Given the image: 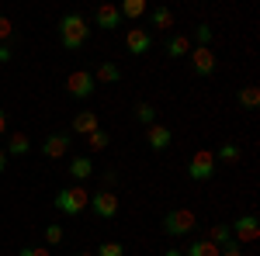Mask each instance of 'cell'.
<instances>
[{
    "instance_id": "6da1fadb",
    "label": "cell",
    "mask_w": 260,
    "mask_h": 256,
    "mask_svg": "<svg viewBox=\"0 0 260 256\" xmlns=\"http://www.w3.org/2000/svg\"><path fill=\"white\" fill-rule=\"evenodd\" d=\"M87 35H90V24H87V18H83L80 11H70V14H62V18H59V42H62L66 52L83 49Z\"/></svg>"
},
{
    "instance_id": "7a4b0ae2",
    "label": "cell",
    "mask_w": 260,
    "mask_h": 256,
    "mask_svg": "<svg viewBox=\"0 0 260 256\" xmlns=\"http://www.w3.org/2000/svg\"><path fill=\"white\" fill-rule=\"evenodd\" d=\"M52 204H56V211L77 218V215H83V211L90 208V191H83L80 184H77V187H62V191H56Z\"/></svg>"
},
{
    "instance_id": "3957f363",
    "label": "cell",
    "mask_w": 260,
    "mask_h": 256,
    "mask_svg": "<svg viewBox=\"0 0 260 256\" xmlns=\"http://www.w3.org/2000/svg\"><path fill=\"white\" fill-rule=\"evenodd\" d=\"M163 232L174 236V239L194 232V211H187V208H174V211H167V215H163Z\"/></svg>"
},
{
    "instance_id": "277c9868",
    "label": "cell",
    "mask_w": 260,
    "mask_h": 256,
    "mask_svg": "<svg viewBox=\"0 0 260 256\" xmlns=\"http://www.w3.org/2000/svg\"><path fill=\"white\" fill-rule=\"evenodd\" d=\"M187 177L198 180V184L215 177V153H212V149H198V153L191 156V163H187Z\"/></svg>"
},
{
    "instance_id": "5b68a950",
    "label": "cell",
    "mask_w": 260,
    "mask_h": 256,
    "mask_svg": "<svg viewBox=\"0 0 260 256\" xmlns=\"http://www.w3.org/2000/svg\"><path fill=\"white\" fill-rule=\"evenodd\" d=\"M94 90H98V83H94V77H90L87 69H73V73L66 77V94L73 100H87Z\"/></svg>"
},
{
    "instance_id": "8992f818",
    "label": "cell",
    "mask_w": 260,
    "mask_h": 256,
    "mask_svg": "<svg viewBox=\"0 0 260 256\" xmlns=\"http://www.w3.org/2000/svg\"><path fill=\"white\" fill-rule=\"evenodd\" d=\"M233 242H257L260 239V222H257V215H243V218H236L233 225Z\"/></svg>"
},
{
    "instance_id": "52a82bcc",
    "label": "cell",
    "mask_w": 260,
    "mask_h": 256,
    "mask_svg": "<svg viewBox=\"0 0 260 256\" xmlns=\"http://www.w3.org/2000/svg\"><path fill=\"white\" fill-rule=\"evenodd\" d=\"M70 145H73V135H70V132H52V135H45V142H42V156L45 159H62L70 153Z\"/></svg>"
},
{
    "instance_id": "ba28073f",
    "label": "cell",
    "mask_w": 260,
    "mask_h": 256,
    "mask_svg": "<svg viewBox=\"0 0 260 256\" xmlns=\"http://www.w3.org/2000/svg\"><path fill=\"white\" fill-rule=\"evenodd\" d=\"M90 208H94L98 218H115L118 215V194L115 191H98V194H90Z\"/></svg>"
},
{
    "instance_id": "9c48e42d",
    "label": "cell",
    "mask_w": 260,
    "mask_h": 256,
    "mask_svg": "<svg viewBox=\"0 0 260 256\" xmlns=\"http://www.w3.org/2000/svg\"><path fill=\"white\" fill-rule=\"evenodd\" d=\"M125 49H128V56H146V52L153 49V35H149L146 28H128Z\"/></svg>"
},
{
    "instance_id": "30bf717a",
    "label": "cell",
    "mask_w": 260,
    "mask_h": 256,
    "mask_svg": "<svg viewBox=\"0 0 260 256\" xmlns=\"http://www.w3.org/2000/svg\"><path fill=\"white\" fill-rule=\"evenodd\" d=\"M191 66H194L198 77H212L219 69V59H215L212 49H191Z\"/></svg>"
},
{
    "instance_id": "8fae6325",
    "label": "cell",
    "mask_w": 260,
    "mask_h": 256,
    "mask_svg": "<svg viewBox=\"0 0 260 256\" xmlns=\"http://www.w3.org/2000/svg\"><path fill=\"white\" fill-rule=\"evenodd\" d=\"M170 142H174V132H170L167 125H149V128H146V145H149L153 153L170 149Z\"/></svg>"
},
{
    "instance_id": "7c38bea8",
    "label": "cell",
    "mask_w": 260,
    "mask_h": 256,
    "mask_svg": "<svg viewBox=\"0 0 260 256\" xmlns=\"http://www.w3.org/2000/svg\"><path fill=\"white\" fill-rule=\"evenodd\" d=\"M94 24L98 28H104V31H115V28H121V14L115 4H101L98 11H94Z\"/></svg>"
},
{
    "instance_id": "4fadbf2b",
    "label": "cell",
    "mask_w": 260,
    "mask_h": 256,
    "mask_svg": "<svg viewBox=\"0 0 260 256\" xmlns=\"http://www.w3.org/2000/svg\"><path fill=\"white\" fill-rule=\"evenodd\" d=\"M66 173H70V180H90L94 177V163H90V156H73V163L66 166Z\"/></svg>"
},
{
    "instance_id": "5bb4252c",
    "label": "cell",
    "mask_w": 260,
    "mask_h": 256,
    "mask_svg": "<svg viewBox=\"0 0 260 256\" xmlns=\"http://www.w3.org/2000/svg\"><path fill=\"white\" fill-rule=\"evenodd\" d=\"M191 49H194V45H191L187 35H170V39H167V56H170V59H184V56H191Z\"/></svg>"
},
{
    "instance_id": "9a60e30c",
    "label": "cell",
    "mask_w": 260,
    "mask_h": 256,
    "mask_svg": "<svg viewBox=\"0 0 260 256\" xmlns=\"http://www.w3.org/2000/svg\"><path fill=\"white\" fill-rule=\"evenodd\" d=\"M98 115L94 111H80L77 118H73V135H90V132H98Z\"/></svg>"
},
{
    "instance_id": "2e32d148",
    "label": "cell",
    "mask_w": 260,
    "mask_h": 256,
    "mask_svg": "<svg viewBox=\"0 0 260 256\" xmlns=\"http://www.w3.org/2000/svg\"><path fill=\"white\" fill-rule=\"evenodd\" d=\"M149 24H153L156 31H170V28H174V11H170V7H156V11H149Z\"/></svg>"
},
{
    "instance_id": "e0dca14e",
    "label": "cell",
    "mask_w": 260,
    "mask_h": 256,
    "mask_svg": "<svg viewBox=\"0 0 260 256\" xmlns=\"http://www.w3.org/2000/svg\"><path fill=\"white\" fill-rule=\"evenodd\" d=\"M90 77H94V83H118V80H121V69L115 66V62H101Z\"/></svg>"
},
{
    "instance_id": "ac0fdd59",
    "label": "cell",
    "mask_w": 260,
    "mask_h": 256,
    "mask_svg": "<svg viewBox=\"0 0 260 256\" xmlns=\"http://www.w3.org/2000/svg\"><path fill=\"white\" fill-rule=\"evenodd\" d=\"M205 239H208L212 246H219V249H225V246L233 242V229H229V225H212Z\"/></svg>"
},
{
    "instance_id": "d6986e66",
    "label": "cell",
    "mask_w": 260,
    "mask_h": 256,
    "mask_svg": "<svg viewBox=\"0 0 260 256\" xmlns=\"http://www.w3.org/2000/svg\"><path fill=\"white\" fill-rule=\"evenodd\" d=\"M31 149V138L24 135V132H14V135L7 138V156H24Z\"/></svg>"
},
{
    "instance_id": "ffe728a7",
    "label": "cell",
    "mask_w": 260,
    "mask_h": 256,
    "mask_svg": "<svg viewBox=\"0 0 260 256\" xmlns=\"http://www.w3.org/2000/svg\"><path fill=\"white\" fill-rule=\"evenodd\" d=\"M240 156H243V149L236 142H222L219 153H215V163H240Z\"/></svg>"
},
{
    "instance_id": "44dd1931",
    "label": "cell",
    "mask_w": 260,
    "mask_h": 256,
    "mask_svg": "<svg viewBox=\"0 0 260 256\" xmlns=\"http://www.w3.org/2000/svg\"><path fill=\"white\" fill-rule=\"evenodd\" d=\"M222 249L219 246H212L208 239H198V242H191L187 249H184V256H219Z\"/></svg>"
},
{
    "instance_id": "7402d4cb",
    "label": "cell",
    "mask_w": 260,
    "mask_h": 256,
    "mask_svg": "<svg viewBox=\"0 0 260 256\" xmlns=\"http://www.w3.org/2000/svg\"><path fill=\"white\" fill-rule=\"evenodd\" d=\"M118 14H121V18H128V21L142 18V14H146V0H125V4L118 7Z\"/></svg>"
},
{
    "instance_id": "603a6c76",
    "label": "cell",
    "mask_w": 260,
    "mask_h": 256,
    "mask_svg": "<svg viewBox=\"0 0 260 256\" xmlns=\"http://www.w3.org/2000/svg\"><path fill=\"white\" fill-rule=\"evenodd\" d=\"M87 145H90V153H104V149L111 145V135H108L104 128H98V132L87 135Z\"/></svg>"
},
{
    "instance_id": "cb8c5ba5",
    "label": "cell",
    "mask_w": 260,
    "mask_h": 256,
    "mask_svg": "<svg viewBox=\"0 0 260 256\" xmlns=\"http://www.w3.org/2000/svg\"><path fill=\"white\" fill-rule=\"evenodd\" d=\"M136 118H139L146 128H149V125H156V107H153L149 100H139V104H136Z\"/></svg>"
},
{
    "instance_id": "d4e9b609",
    "label": "cell",
    "mask_w": 260,
    "mask_h": 256,
    "mask_svg": "<svg viewBox=\"0 0 260 256\" xmlns=\"http://www.w3.org/2000/svg\"><path fill=\"white\" fill-rule=\"evenodd\" d=\"M257 104H260V90H257V87H243V90H240V107L253 111Z\"/></svg>"
},
{
    "instance_id": "484cf974",
    "label": "cell",
    "mask_w": 260,
    "mask_h": 256,
    "mask_svg": "<svg viewBox=\"0 0 260 256\" xmlns=\"http://www.w3.org/2000/svg\"><path fill=\"white\" fill-rule=\"evenodd\" d=\"M94 256H125V246L111 239V242H101L98 249H94Z\"/></svg>"
},
{
    "instance_id": "4316f807",
    "label": "cell",
    "mask_w": 260,
    "mask_h": 256,
    "mask_svg": "<svg viewBox=\"0 0 260 256\" xmlns=\"http://www.w3.org/2000/svg\"><path fill=\"white\" fill-rule=\"evenodd\" d=\"M194 42H198V49H212V24H198L194 28Z\"/></svg>"
},
{
    "instance_id": "83f0119b",
    "label": "cell",
    "mask_w": 260,
    "mask_h": 256,
    "mask_svg": "<svg viewBox=\"0 0 260 256\" xmlns=\"http://www.w3.org/2000/svg\"><path fill=\"white\" fill-rule=\"evenodd\" d=\"M62 236H66V232H62V225H56V222H52V225H45V246H59Z\"/></svg>"
},
{
    "instance_id": "f1b7e54d",
    "label": "cell",
    "mask_w": 260,
    "mask_h": 256,
    "mask_svg": "<svg viewBox=\"0 0 260 256\" xmlns=\"http://www.w3.org/2000/svg\"><path fill=\"white\" fill-rule=\"evenodd\" d=\"M11 39H14V24L0 14V45H11Z\"/></svg>"
},
{
    "instance_id": "f546056e",
    "label": "cell",
    "mask_w": 260,
    "mask_h": 256,
    "mask_svg": "<svg viewBox=\"0 0 260 256\" xmlns=\"http://www.w3.org/2000/svg\"><path fill=\"white\" fill-rule=\"evenodd\" d=\"M18 256H52L45 246H24V249H18Z\"/></svg>"
},
{
    "instance_id": "4dcf8cb0",
    "label": "cell",
    "mask_w": 260,
    "mask_h": 256,
    "mask_svg": "<svg viewBox=\"0 0 260 256\" xmlns=\"http://www.w3.org/2000/svg\"><path fill=\"white\" fill-rule=\"evenodd\" d=\"M219 256H243V249H240V242H229L225 249H222Z\"/></svg>"
},
{
    "instance_id": "1f68e13d",
    "label": "cell",
    "mask_w": 260,
    "mask_h": 256,
    "mask_svg": "<svg viewBox=\"0 0 260 256\" xmlns=\"http://www.w3.org/2000/svg\"><path fill=\"white\" fill-rule=\"evenodd\" d=\"M14 59V49L11 45H0V62H11Z\"/></svg>"
},
{
    "instance_id": "d6a6232c",
    "label": "cell",
    "mask_w": 260,
    "mask_h": 256,
    "mask_svg": "<svg viewBox=\"0 0 260 256\" xmlns=\"http://www.w3.org/2000/svg\"><path fill=\"white\" fill-rule=\"evenodd\" d=\"M4 170H7V153L0 149V173H4Z\"/></svg>"
},
{
    "instance_id": "836d02e7",
    "label": "cell",
    "mask_w": 260,
    "mask_h": 256,
    "mask_svg": "<svg viewBox=\"0 0 260 256\" xmlns=\"http://www.w3.org/2000/svg\"><path fill=\"white\" fill-rule=\"evenodd\" d=\"M4 132H7V115L0 111V135H4Z\"/></svg>"
},
{
    "instance_id": "e575fe53",
    "label": "cell",
    "mask_w": 260,
    "mask_h": 256,
    "mask_svg": "<svg viewBox=\"0 0 260 256\" xmlns=\"http://www.w3.org/2000/svg\"><path fill=\"white\" fill-rule=\"evenodd\" d=\"M163 256H184V249H163Z\"/></svg>"
},
{
    "instance_id": "d590c367",
    "label": "cell",
    "mask_w": 260,
    "mask_h": 256,
    "mask_svg": "<svg viewBox=\"0 0 260 256\" xmlns=\"http://www.w3.org/2000/svg\"><path fill=\"white\" fill-rule=\"evenodd\" d=\"M77 256H94V249H83V253H77Z\"/></svg>"
}]
</instances>
